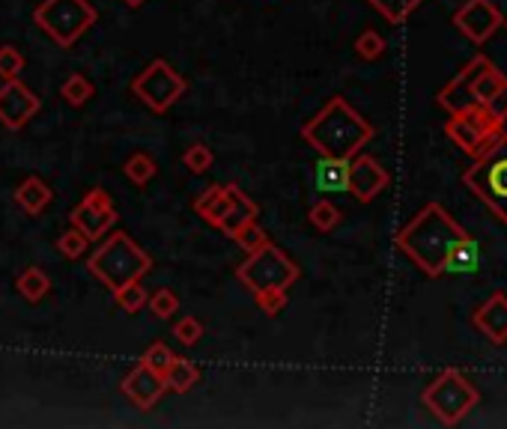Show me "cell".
Here are the masks:
<instances>
[{"instance_id":"6da1fadb","label":"cell","mask_w":507,"mask_h":429,"mask_svg":"<svg viewBox=\"0 0 507 429\" xmlns=\"http://www.w3.org/2000/svg\"><path fill=\"white\" fill-rule=\"evenodd\" d=\"M466 236V230L456 224V218L438 203L427 206L397 233V248L424 271L427 278L445 275V262L456 248V242Z\"/></svg>"},{"instance_id":"7a4b0ae2","label":"cell","mask_w":507,"mask_h":429,"mask_svg":"<svg viewBox=\"0 0 507 429\" xmlns=\"http://www.w3.org/2000/svg\"><path fill=\"white\" fill-rule=\"evenodd\" d=\"M301 141L314 146L326 159L349 161L353 155L362 152V146L373 141V123H367L362 114L349 105L344 96H331L326 107L314 114L301 125Z\"/></svg>"},{"instance_id":"3957f363","label":"cell","mask_w":507,"mask_h":429,"mask_svg":"<svg viewBox=\"0 0 507 429\" xmlns=\"http://www.w3.org/2000/svg\"><path fill=\"white\" fill-rule=\"evenodd\" d=\"M90 275L105 284L111 292L120 289L132 280H141L152 269V257L146 253L129 233H114L102 242L90 260H87Z\"/></svg>"},{"instance_id":"277c9868","label":"cell","mask_w":507,"mask_h":429,"mask_svg":"<svg viewBox=\"0 0 507 429\" xmlns=\"http://www.w3.org/2000/svg\"><path fill=\"white\" fill-rule=\"evenodd\" d=\"M463 185L490 209L502 224H507V134H499L486 152L463 173Z\"/></svg>"},{"instance_id":"5b68a950","label":"cell","mask_w":507,"mask_h":429,"mask_svg":"<svg viewBox=\"0 0 507 429\" xmlns=\"http://www.w3.org/2000/svg\"><path fill=\"white\" fill-rule=\"evenodd\" d=\"M421 399L438 424L456 426L477 403H481V394H477V388L460 373V370L451 367V370H445V373H438L433 382L424 388Z\"/></svg>"},{"instance_id":"8992f818","label":"cell","mask_w":507,"mask_h":429,"mask_svg":"<svg viewBox=\"0 0 507 429\" xmlns=\"http://www.w3.org/2000/svg\"><path fill=\"white\" fill-rule=\"evenodd\" d=\"M33 22L60 48H72L99 22V13L90 0H42L33 13Z\"/></svg>"},{"instance_id":"52a82bcc","label":"cell","mask_w":507,"mask_h":429,"mask_svg":"<svg viewBox=\"0 0 507 429\" xmlns=\"http://www.w3.org/2000/svg\"><path fill=\"white\" fill-rule=\"evenodd\" d=\"M299 266L292 262L278 245H269L248 253V260L236 269V280L245 289H251V296L269 289H290L299 280Z\"/></svg>"},{"instance_id":"ba28073f","label":"cell","mask_w":507,"mask_h":429,"mask_svg":"<svg viewBox=\"0 0 507 429\" xmlns=\"http://www.w3.org/2000/svg\"><path fill=\"white\" fill-rule=\"evenodd\" d=\"M185 90H189V81L161 57L146 66L141 75H134L132 81L134 99L143 102L152 114H168L185 96Z\"/></svg>"},{"instance_id":"9c48e42d","label":"cell","mask_w":507,"mask_h":429,"mask_svg":"<svg viewBox=\"0 0 507 429\" xmlns=\"http://www.w3.org/2000/svg\"><path fill=\"white\" fill-rule=\"evenodd\" d=\"M445 134L460 146L466 155L477 159V155L486 152V146L502 134V123L493 120L484 105H469V107H463V111L451 114V120L445 123Z\"/></svg>"},{"instance_id":"30bf717a","label":"cell","mask_w":507,"mask_h":429,"mask_svg":"<svg viewBox=\"0 0 507 429\" xmlns=\"http://www.w3.org/2000/svg\"><path fill=\"white\" fill-rule=\"evenodd\" d=\"M502 22H504V15L493 0H466L454 13V27L475 45L490 42L493 33L502 27Z\"/></svg>"},{"instance_id":"8fae6325","label":"cell","mask_w":507,"mask_h":429,"mask_svg":"<svg viewBox=\"0 0 507 429\" xmlns=\"http://www.w3.org/2000/svg\"><path fill=\"white\" fill-rule=\"evenodd\" d=\"M39 107H42L39 96L27 84L18 81V78L4 81V87H0V125H4V129L9 132L24 129L39 114Z\"/></svg>"},{"instance_id":"7c38bea8","label":"cell","mask_w":507,"mask_h":429,"mask_svg":"<svg viewBox=\"0 0 507 429\" xmlns=\"http://www.w3.org/2000/svg\"><path fill=\"white\" fill-rule=\"evenodd\" d=\"M388 185H392V177L388 170L379 164L373 155H353L349 159V179H346V191L353 194L358 203H370L383 194Z\"/></svg>"},{"instance_id":"4fadbf2b","label":"cell","mask_w":507,"mask_h":429,"mask_svg":"<svg viewBox=\"0 0 507 429\" xmlns=\"http://www.w3.org/2000/svg\"><path fill=\"white\" fill-rule=\"evenodd\" d=\"M486 66H493L490 57H484V54L472 57V60L451 78V84L438 90V96H436L438 107H445L447 114H456V111H463V107L475 105V96H472L475 81H477V75L486 69Z\"/></svg>"},{"instance_id":"5bb4252c","label":"cell","mask_w":507,"mask_h":429,"mask_svg":"<svg viewBox=\"0 0 507 429\" xmlns=\"http://www.w3.org/2000/svg\"><path fill=\"white\" fill-rule=\"evenodd\" d=\"M120 391L129 397L141 412H150V408L164 397L168 385H164V376H159L155 370H150L146 364H138L125 373V379L120 382Z\"/></svg>"},{"instance_id":"9a60e30c","label":"cell","mask_w":507,"mask_h":429,"mask_svg":"<svg viewBox=\"0 0 507 429\" xmlns=\"http://www.w3.org/2000/svg\"><path fill=\"white\" fill-rule=\"evenodd\" d=\"M472 322L493 346H504L507 343V296L504 292H493V296L475 310Z\"/></svg>"},{"instance_id":"2e32d148","label":"cell","mask_w":507,"mask_h":429,"mask_svg":"<svg viewBox=\"0 0 507 429\" xmlns=\"http://www.w3.org/2000/svg\"><path fill=\"white\" fill-rule=\"evenodd\" d=\"M227 197H230V206L224 212V218L216 224V227L224 233V236H236L242 227H248L251 221H257V203H254L245 191L239 188V185H227Z\"/></svg>"},{"instance_id":"e0dca14e","label":"cell","mask_w":507,"mask_h":429,"mask_svg":"<svg viewBox=\"0 0 507 429\" xmlns=\"http://www.w3.org/2000/svg\"><path fill=\"white\" fill-rule=\"evenodd\" d=\"M69 221L75 230H81L90 242H99L105 233H108L116 224V209H93L90 203H78V206L69 212Z\"/></svg>"},{"instance_id":"ac0fdd59","label":"cell","mask_w":507,"mask_h":429,"mask_svg":"<svg viewBox=\"0 0 507 429\" xmlns=\"http://www.w3.org/2000/svg\"><path fill=\"white\" fill-rule=\"evenodd\" d=\"M346 179H349V161L340 159H319L314 168V185L323 194H340L346 191Z\"/></svg>"},{"instance_id":"d6986e66","label":"cell","mask_w":507,"mask_h":429,"mask_svg":"<svg viewBox=\"0 0 507 429\" xmlns=\"http://www.w3.org/2000/svg\"><path fill=\"white\" fill-rule=\"evenodd\" d=\"M54 191L48 188V185L39 179V177H27L22 185L15 188V203L22 206L27 214H42L45 206L51 203Z\"/></svg>"},{"instance_id":"ffe728a7","label":"cell","mask_w":507,"mask_h":429,"mask_svg":"<svg viewBox=\"0 0 507 429\" xmlns=\"http://www.w3.org/2000/svg\"><path fill=\"white\" fill-rule=\"evenodd\" d=\"M227 206H230L227 185H209V188L194 200V212H198L200 218H207V224H212V227L224 218Z\"/></svg>"},{"instance_id":"44dd1931","label":"cell","mask_w":507,"mask_h":429,"mask_svg":"<svg viewBox=\"0 0 507 429\" xmlns=\"http://www.w3.org/2000/svg\"><path fill=\"white\" fill-rule=\"evenodd\" d=\"M164 385L173 394H189L194 385H200V370L194 367V361L177 355L173 364L168 367V373H164Z\"/></svg>"},{"instance_id":"7402d4cb","label":"cell","mask_w":507,"mask_h":429,"mask_svg":"<svg viewBox=\"0 0 507 429\" xmlns=\"http://www.w3.org/2000/svg\"><path fill=\"white\" fill-rule=\"evenodd\" d=\"M477 260H481V253H477V242L466 233V236L456 242V248L451 251V257L445 262V275H472L477 269Z\"/></svg>"},{"instance_id":"603a6c76","label":"cell","mask_w":507,"mask_h":429,"mask_svg":"<svg viewBox=\"0 0 507 429\" xmlns=\"http://www.w3.org/2000/svg\"><path fill=\"white\" fill-rule=\"evenodd\" d=\"M15 289H18V296H22L24 301L36 305V301H42L48 292H51V280H48V275H45L42 269L31 266L27 271H22V275H18Z\"/></svg>"},{"instance_id":"cb8c5ba5","label":"cell","mask_w":507,"mask_h":429,"mask_svg":"<svg viewBox=\"0 0 507 429\" xmlns=\"http://www.w3.org/2000/svg\"><path fill=\"white\" fill-rule=\"evenodd\" d=\"M123 173L129 177L132 185H138V188H143L146 182L155 179V173H159V164H155L152 155H146V152H132L129 159H125V164H123Z\"/></svg>"},{"instance_id":"d4e9b609","label":"cell","mask_w":507,"mask_h":429,"mask_svg":"<svg viewBox=\"0 0 507 429\" xmlns=\"http://www.w3.org/2000/svg\"><path fill=\"white\" fill-rule=\"evenodd\" d=\"M367 4L373 6L388 24H403L406 18L424 4V0H367Z\"/></svg>"},{"instance_id":"484cf974","label":"cell","mask_w":507,"mask_h":429,"mask_svg":"<svg viewBox=\"0 0 507 429\" xmlns=\"http://www.w3.org/2000/svg\"><path fill=\"white\" fill-rule=\"evenodd\" d=\"M504 84H507V75L502 69H495V66H486V69L477 75V81H475V90H472L475 105H486Z\"/></svg>"},{"instance_id":"4316f807","label":"cell","mask_w":507,"mask_h":429,"mask_svg":"<svg viewBox=\"0 0 507 429\" xmlns=\"http://www.w3.org/2000/svg\"><path fill=\"white\" fill-rule=\"evenodd\" d=\"M114 301L120 305L123 314H138L141 307H146L150 296H146V287L141 284V280H132V284L114 289Z\"/></svg>"},{"instance_id":"83f0119b","label":"cell","mask_w":507,"mask_h":429,"mask_svg":"<svg viewBox=\"0 0 507 429\" xmlns=\"http://www.w3.org/2000/svg\"><path fill=\"white\" fill-rule=\"evenodd\" d=\"M60 96L66 102H69L72 107H84L87 102L93 99V84H90V78H84V75H69L66 81L60 84Z\"/></svg>"},{"instance_id":"f1b7e54d","label":"cell","mask_w":507,"mask_h":429,"mask_svg":"<svg viewBox=\"0 0 507 429\" xmlns=\"http://www.w3.org/2000/svg\"><path fill=\"white\" fill-rule=\"evenodd\" d=\"M308 221L310 227L319 233H331L340 224V209L331 200H317L314 206L308 209Z\"/></svg>"},{"instance_id":"f546056e","label":"cell","mask_w":507,"mask_h":429,"mask_svg":"<svg viewBox=\"0 0 507 429\" xmlns=\"http://www.w3.org/2000/svg\"><path fill=\"white\" fill-rule=\"evenodd\" d=\"M24 69V54L15 45H0V81H13Z\"/></svg>"},{"instance_id":"4dcf8cb0","label":"cell","mask_w":507,"mask_h":429,"mask_svg":"<svg viewBox=\"0 0 507 429\" xmlns=\"http://www.w3.org/2000/svg\"><path fill=\"white\" fill-rule=\"evenodd\" d=\"M212 159H216V155H212V150L207 143H194L182 152L185 170H191V173H207L212 168Z\"/></svg>"},{"instance_id":"1f68e13d","label":"cell","mask_w":507,"mask_h":429,"mask_svg":"<svg viewBox=\"0 0 507 429\" xmlns=\"http://www.w3.org/2000/svg\"><path fill=\"white\" fill-rule=\"evenodd\" d=\"M173 358H177V355H173V349H171L168 343H152V346L143 352L141 364H146L150 370H155L159 376H164V373H168V367L173 364Z\"/></svg>"},{"instance_id":"d6a6232c","label":"cell","mask_w":507,"mask_h":429,"mask_svg":"<svg viewBox=\"0 0 507 429\" xmlns=\"http://www.w3.org/2000/svg\"><path fill=\"white\" fill-rule=\"evenodd\" d=\"M233 242H236L242 251L254 253V251H260V248L269 245V236H266V230H263L257 221H251L248 227H242L236 236H233Z\"/></svg>"},{"instance_id":"836d02e7","label":"cell","mask_w":507,"mask_h":429,"mask_svg":"<svg viewBox=\"0 0 507 429\" xmlns=\"http://www.w3.org/2000/svg\"><path fill=\"white\" fill-rule=\"evenodd\" d=\"M146 305H150L155 319H171L180 310V298H177V292H173V289H159L155 296H150Z\"/></svg>"},{"instance_id":"e575fe53","label":"cell","mask_w":507,"mask_h":429,"mask_svg":"<svg viewBox=\"0 0 507 429\" xmlns=\"http://www.w3.org/2000/svg\"><path fill=\"white\" fill-rule=\"evenodd\" d=\"M355 54L362 57V60H379V57L385 54V39L376 31H364L355 39Z\"/></svg>"},{"instance_id":"d590c367","label":"cell","mask_w":507,"mask_h":429,"mask_svg":"<svg viewBox=\"0 0 507 429\" xmlns=\"http://www.w3.org/2000/svg\"><path fill=\"white\" fill-rule=\"evenodd\" d=\"M173 337L180 340L182 346H194V343H200V337H203V322L200 319H194V316H182L173 322Z\"/></svg>"},{"instance_id":"8d00e7d4","label":"cell","mask_w":507,"mask_h":429,"mask_svg":"<svg viewBox=\"0 0 507 429\" xmlns=\"http://www.w3.org/2000/svg\"><path fill=\"white\" fill-rule=\"evenodd\" d=\"M57 248H60V253L66 260H78L87 248H90V239H87L81 230L72 227L69 233H63V236L57 239Z\"/></svg>"},{"instance_id":"74e56055","label":"cell","mask_w":507,"mask_h":429,"mask_svg":"<svg viewBox=\"0 0 507 429\" xmlns=\"http://www.w3.org/2000/svg\"><path fill=\"white\" fill-rule=\"evenodd\" d=\"M254 301H257V307H260L266 316H278L281 310L287 307V289H269V292H257V296H254Z\"/></svg>"},{"instance_id":"f35d334b","label":"cell","mask_w":507,"mask_h":429,"mask_svg":"<svg viewBox=\"0 0 507 429\" xmlns=\"http://www.w3.org/2000/svg\"><path fill=\"white\" fill-rule=\"evenodd\" d=\"M484 107H486V111H490V116H493V120H499V123L504 125V120H507V84H504L502 90L495 93L493 99L486 102Z\"/></svg>"},{"instance_id":"ab89813d","label":"cell","mask_w":507,"mask_h":429,"mask_svg":"<svg viewBox=\"0 0 507 429\" xmlns=\"http://www.w3.org/2000/svg\"><path fill=\"white\" fill-rule=\"evenodd\" d=\"M84 203H90L93 209H111L114 206V200H111V194L105 191V188H93V191H87V197Z\"/></svg>"},{"instance_id":"60d3db41","label":"cell","mask_w":507,"mask_h":429,"mask_svg":"<svg viewBox=\"0 0 507 429\" xmlns=\"http://www.w3.org/2000/svg\"><path fill=\"white\" fill-rule=\"evenodd\" d=\"M123 4L129 6V9H138V6H143V4H146V0H123Z\"/></svg>"},{"instance_id":"b9f144b4","label":"cell","mask_w":507,"mask_h":429,"mask_svg":"<svg viewBox=\"0 0 507 429\" xmlns=\"http://www.w3.org/2000/svg\"><path fill=\"white\" fill-rule=\"evenodd\" d=\"M502 27H507V18H504V22H502Z\"/></svg>"}]
</instances>
